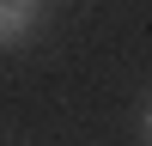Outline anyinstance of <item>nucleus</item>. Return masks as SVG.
<instances>
[{"label": "nucleus", "mask_w": 152, "mask_h": 146, "mask_svg": "<svg viewBox=\"0 0 152 146\" xmlns=\"http://www.w3.org/2000/svg\"><path fill=\"white\" fill-rule=\"evenodd\" d=\"M31 31H37V12L24 6V0H0V49H12V43H24Z\"/></svg>", "instance_id": "obj_1"}, {"label": "nucleus", "mask_w": 152, "mask_h": 146, "mask_svg": "<svg viewBox=\"0 0 152 146\" xmlns=\"http://www.w3.org/2000/svg\"><path fill=\"white\" fill-rule=\"evenodd\" d=\"M146 140H152V110H146Z\"/></svg>", "instance_id": "obj_2"}, {"label": "nucleus", "mask_w": 152, "mask_h": 146, "mask_svg": "<svg viewBox=\"0 0 152 146\" xmlns=\"http://www.w3.org/2000/svg\"><path fill=\"white\" fill-rule=\"evenodd\" d=\"M24 6H31V12H37V6H43V0H24Z\"/></svg>", "instance_id": "obj_3"}]
</instances>
